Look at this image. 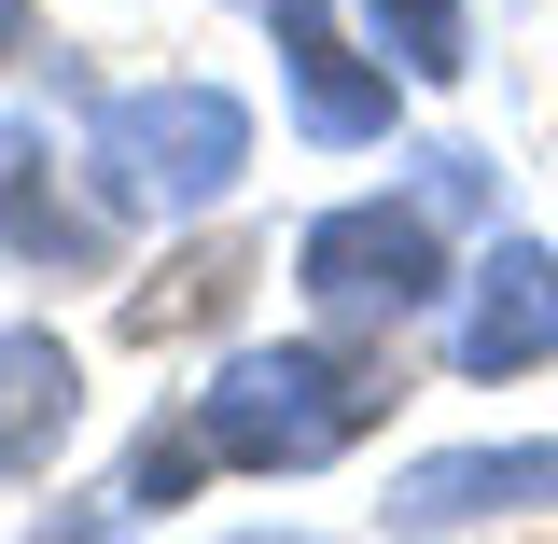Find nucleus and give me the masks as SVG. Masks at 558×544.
Wrapping results in <instances>:
<instances>
[{"instance_id":"obj_1","label":"nucleus","mask_w":558,"mask_h":544,"mask_svg":"<svg viewBox=\"0 0 558 544\" xmlns=\"http://www.w3.org/2000/svg\"><path fill=\"white\" fill-rule=\"evenodd\" d=\"M377 419H391V363H363V349H238L196 391L209 461H238V475H307L363 447Z\"/></svg>"},{"instance_id":"obj_2","label":"nucleus","mask_w":558,"mask_h":544,"mask_svg":"<svg viewBox=\"0 0 558 544\" xmlns=\"http://www.w3.org/2000/svg\"><path fill=\"white\" fill-rule=\"evenodd\" d=\"M84 168H98V196L112 209H223L238 196V168H252V112L223 98V84H126V98H98L84 112Z\"/></svg>"},{"instance_id":"obj_3","label":"nucleus","mask_w":558,"mask_h":544,"mask_svg":"<svg viewBox=\"0 0 558 544\" xmlns=\"http://www.w3.org/2000/svg\"><path fill=\"white\" fill-rule=\"evenodd\" d=\"M293 279L322 322H418L447 266H433V196H349L293 238Z\"/></svg>"},{"instance_id":"obj_4","label":"nucleus","mask_w":558,"mask_h":544,"mask_svg":"<svg viewBox=\"0 0 558 544\" xmlns=\"http://www.w3.org/2000/svg\"><path fill=\"white\" fill-rule=\"evenodd\" d=\"M545 349H558V252L502 238L475 266V293H461V322H447V363L461 377H531Z\"/></svg>"},{"instance_id":"obj_5","label":"nucleus","mask_w":558,"mask_h":544,"mask_svg":"<svg viewBox=\"0 0 558 544\" xmlns=\"http://www.w3.org/2000/svg\"><path fill=\"white\" fill-rule=\"evenodd\" d=\"M0 252L14 266H70V279L112 266V196H70L43 126H0Z\"/></svg>"},{"instance_id":"obj_6","label":"nucleus","mask_w":558,"mask_h":544,"mask_svg":"<svg viewBox=\"0 0 558 544\" xmlns=\"http://www.w3.org/2000/svg\"><path fill=\"white\" fill-rule=\"evenodd\" d=\"M252 14L279 28V70H293L307 140H391V70L336 43V0H252Z\"/></svg>"},{"instance_id":"obj_7","label":"nucleus","mask_w":558,"mask_h":544,"mask_svg":"<svg viewBox=\"0 0 558 544\" xmlns=\"http://www.w3.org/2000/svg\"><path fill=\"white\" fill-rule=\"evenodd\" d=\"M558 503V447H461V461H418L377 517L391 531H475V517H531Z\"/></svg>"},{"instance_id":"obj_8","label":"nucleus","mask_w":558,"mask_h":544,"mask_svg":"<svg viewBox=\"0 0 558 544\" xmlns=\"http://www.w3.org/2000/svg\"><path fill=\"white\" fill-rule=\"evenodd\" d=\"M70 419H84L70 349H57V336H28V322H0V475H28V461L57 447Z\"/></svg>"},{"instance_id":"obj_9","label":"nucleus","mask_w":558,"mask_h":544,"mask_svg":"<svg viewBox=\"0 0 558 544\" xmlns=\"http://www.w3.org/2000/svg\"><path fill=\"white\" fill-rule=\"evenodd\" d=\"M461 14H475V0H363L377 57L405 70V84H461V70H475V43H461Z\"/></svg>"},{"instance_id":"obj_10","label":"nucleus","mask_w":558,"mask_h":544,"mask_svg":"<svg viewBox=\"0 0 558 544\" xmlns=\"http://www.w3.org/2000/svg\"><path fill=\"white\" fill-rule=\"evenodd\" d=\"M196 461H209V433H154V447H140V461H126V488H112L98 517H168V503L196 488Z\"/></svg>"},{"instance_id":"obj_11","label":"nucleus","mask_w":558,"mask_h":544,"mask_svg":"<svg viewBox=\"0 0 558 544\" xmlns=\"http://www.w3.org/2000/svg\"><path fill=\"white\" fill-rule=\"evenodd\" d=\"M14 43H28V0H0V57H14Z\"/></svg>"}]
</instances>
